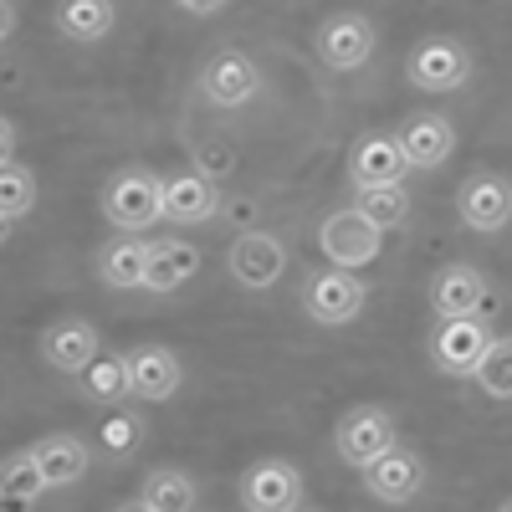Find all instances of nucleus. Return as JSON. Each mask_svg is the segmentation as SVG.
Returning <instances> with one entry per match:
<instances>
[{
	"instance_id": "f257e3e1",
	"label": "nucleus",
	"mask_w": 512,
	"mask_h": 512,
	"mask_svg": "<svg viewBox=\"0 0 512 512\" xmlns=\"http://www.w3.org/2000/svg\"><path fill=\"white\" fill-rule=\"evenodd\" d=\"M262 88H267L262 67H256V57L241 52V47H216V52L200 62V72H195L200 103L216 108V113H236V108L256 103V93H262Z\"/></svg>"
},
{
	"instance_id": "f03ea898",
	"label": "nucleus",
	"mask_w": 512,
	"mask_h": 512,
	"mask_svg": "<svg viewBox=\"0 0 512 512\" xmlns=\"http://www.w3.org/2000/svg\"><path fill=\"white\" fill-rule=\"evenodd\" d=\"M103 216L123 236H144L164 221V175L154 169H118L103 185Z\"/></svg>"
},
{
	"instance_id": "7ed1b4c3",
	"label": "nucleus",
	"mask_w": 512,
	"mask_h": 512,
	"mask_svg": "<svg viewBox=\"0 0 512 512\" xmlns=\"http://www.w3.org/2000/svg\"><path fill=\"white\" fill-rule=\"evenodd\" d=\"M390 446H400V420H395L390 405H354L333 425V451L349 466H359V472L369 461H379Z\"/></svg>"
},
{
	"instance_id": "20e7f679",
	"label": "nucleus",
	"mask_w": 512,
	"mask_h": 512,
	"mask_svg": "<svg viewBox=\"0 0 512 512\" xmlns=\"http://www.w3.org/2000/svg\"><path fill=\"white\" fill-rule=\"evenodd\" d=\"M318 246H323V256H328V267L359 272V267L379 262L384 231H379L369 216H359L354 205H338V210H328L323 226H318Z\"/></svg>"
},
{
	"instance_id": "39448f33",
	"label": "nucleus",
	"mask_w": 512,
	"mask_h": 512,
	"mask_svg": "<svg viewBox=\"0 0 512 512\" xmlns=\"http://www.w3.org/2000/svg\"><path fill=\"white\" fill-rule=\"evenodd\" d=\"M405 77L420 93H456L472 82V52L456 36H425L405 57Z\"/></svg>"
},
{
	"instance_id": "423d86ee",
	"label": "nucleus",
	"mask_w": 512,
	"mask_h": 512,
	"mask_svg": "<svg viewBox=\"0 0 512 512\" xmlns=\"http://www.w3.org/2000/svg\"><path fill=\"white\" fill-rule=\"evenodd\" d=\"M374 47H379V31H374V21L364 11H333L313 31V52H318V62L328 72H359V67H369Z\"/></svg>"
},
{
	"instance_id": "0eeeda50",
	"label": "nucleus",
	"mask_w": 512,
	"mask_h": 512,
	"mask_svg": "<svg viewBox=\"0 0 512 512\" xmlns=\"http://www.w3.org/2000/svg\"><path fill=\"white\" fill-rule=\"evenodd\" d=\"M492 344H497V333L487 328V318H436V328H431V364L441 374H451V379H472Z\"/></svg>"
},
{
	"instance_id": "6e6552de",
	"label": "nucleus",
	"mask_w": 512,
	"mask_h": 512,
	"mask_svg": "<svg viewBox=\"0 0 512 512\" xmlns=\"http://www.w3.org/2000/svg\"><path fill=\"white\" fill-rule=\"evenodd\" d=\"M369 303V287L359 282V272H344V267H323V272H308L303 282V313L323 328H338V323H354Z\"/></svg>"
},
{
	"instance_id": "1a4fd4ad",
	"label": "nucleus",
	"mask_w": 512,
	"mask_h": 512,
	"mask_svg": "<svg viewBox=\"0 0 512 512\" xmlns=\"http://www.w3.org/2000/svg\"><path fill=\"white\" fill-rule=\"evenodd\" d=\"M456 216L466 231L477 236H497L512 226V180L497 175V169H477L466 175L461 190H456Z\"/></svg>"
},
{
	"instance_id": "9d476101",
	"label": "nucleus",
	"mask_w": 512,
	"mask_h": 512,
	"mask_svg": "<svg viewBox=\"0 0 512 512\" xmlns=\"http://www.w3.org/2000/svg\"><path fill=\"white\" fill-rule=\"evenodd\" d=\"M241 507L246 512H303V472L282 456L251 461L241 472Z\"/></svg>"
},
{
	"instance_id": "9b49d317",
	"label": "nucleus",
	"mask_w": 512,
	"mask_h": 512,
	"mask_svg": "<svg viewBox=\"0 0 512 512\" xmlns=\"http://www.w3.org/2000/svg\"><path fill=\"white\" fill-rule=\"evenodd\" d=\"M364 492L384 507H405L425 492V456L415 446H390L379 461L364 466Z\"/></svg>"
},
{
	"instance_id": "f8f14e48",
	"label": "nucleus",
	"mask_w": 512,
	"mask_h": 512,
	"mask_svg": "<svg viewBox=\"0 0 512 512\" xmlns=\"http://www.w3.org/2000/svg\"><path fill=\"white\" fill-rule=\"evenodd\" d=\"M36 349H41V359H47L57 374H72V379H77L82 369L103 354V333H98V323H88V318H57V323L41 328Z\"/></svg>"
},
{
	"instance_id": "ddd939ff",
	"label": "nucleus",
	"mask_w": 512,
	"mask_h": 512,
	"mask_svg": "<svg viewBox=\"0 0 512 512\" xmlns=\"http://www.w3.org/2000/svg\"><path fill=\"white\" fill-rule=\"evenodd\" d=\"M231 277L246 287V292H267L277 287V277L287 272V246L272 236V231H246L231 241V256H226Z\"/></svg>"
},
{
	"instance_id": "4468645a",
	"label": "nucleus",
	"mask_w": 512,
	"mask_h": 512,
	"mask_svg": "<svg viewBox=\"0 0 512 512\" xmlns=\"http://www.w3.org/2000/svg\"><path fill=\"white\" fill-rule=\"evenodd\" d=\"M221 210V190L210 175L200 169H175V175H164V221L175 226H205L216 221Z\"/></svg>"
},
{
	"instance_id": "2eb2a0df",
	"label": "nucleus",
	"mask_w": 512,
	"mask_h": 512,
	"mask_svg": "<svg viewBox=\"0 0 512 512\" xmlns=\"http://www.w3.org/2000/svg\"><path fill=\"white\" fill-rule=\"evenodd\" d=\"M487 297H492L487 277L466 262H451L431 277V313L436 318H482Z\"/></svg>"
},
{
	"instance_id": "dca6fc26",
	"label": "nucleus",
	"mask_w": 512,
	"mask_h": 512,
	"mask_svg": "<svg viewBox=\"0 0 512 512\" xmlns=\"http://www.w3.org/2000/svg\"><path fill=\"white\" fill-rule=\"evenodd\" d=\"M405 175H410V159H405V149H400L395 134H364L349 149V180H354V190L405 185Z\"/></svg>"
},
{
	"instance_id": "f3484780",
	"label": "nucleus",
	"mask_w": 512,
	"mask_h": 512,
	"mask_svg": "<svg viewBox=\"0 0 512 512\" xmlns=\"http://www.w3.org/2000/svg\"><path fill=\"white\" fill-rule=\"evenodd\" d=\"M400 149L410 159V169H441L456 154V123L446 113H410L400 123Z\"/></svg>"
},
{
	"instance_id": "a211bd4d",
	"label": "nucleus",
	"mask_w": 512,
	"mask_h": 512,
	"mask_svg": "<svg viewBox=\"0 0 512 512\" xmlns=\"http://www.w3.org/2000/svg\"><path fill=\"white\" fill-rule=\"evenodd\" d=\"M149 256H154V241L144 236H113L98 246V282L113 287V292H134V287H149Z\"/></svg>"
},
{
	"instance_id": "6ab92c4d",
	"label": "nucleus",
	"mask_w": 512,
	"mask_h": 512,
	"mask_svg": "<svg viewBox=\"0 0 512 512\" xmlns=\"http://www.w3.org/2000/svg\"><path fill=\"white\" fill-rule=\"evenodd\" d=\"M128 364H134V400H144V405H164V400H175V395H180L185 364H180L175 349L144 344V349L128 354Z\"/></svg>"
},
{
	"instance_id": "aec40b11",
	"label": "nucleus",
	"mask_w": 512,
	"mask_h": 512,
	"mask_svg": "<svg viewBox=\"0 0 512 512\" xmlns=\"http://www.w3.org/2000/svg\"><path fill=\"white\" fill-rule=\"evenodd\" d=\"M31 456L41 461V472H47V482H52V487H72V482H82V477H88V466H93L88 441L72 436V431H52V436H41V441L31 446Z\"/></svg>"
},
{
	"instance_id": "412c9836",
	"label": "nucleus",
	"mask_w": 512,
	"mask_h": 512,
	"mask_svg": "<svg viewBox=\"0 0 512 512\" xmlns=\"http://www.w3.org/2000/svg\"><path fill=\"white\" fill-rule=\"evenodd\" d=\"M41 492H52V482L41 472V461L31 456V446L0 461V502H6L0 512H36Z\"/></svg>"
},
{
	"instance_id": "4be33fe9",
	"label": "nucleus",
	"mask_w": 512,
	"mask_h": 512,
	"mask_svg": "<svg viewBox=\"0 0 512 512\" xmlns=\"http://www.w3.org/2000/svg\"><path fill=\"white\" fill-rule=\"evenodd\" d=\"M57 31L67 41H77V47H93V41H103L113 26H118V0H57L52 11Z\"/></svg>"
},
{
	"instance_id": "5701e85b",
	"label": "nucleus",
	"mask_w": 512,
	"mask_h": 512,
	"mask_svg": "<svg viewBox=\"0 0 512 512\" xmlns=\"http://www.w3.org/2000/svg\"><path fill=\"white\" fill-rule=\"evenodd\" d=\"M195 272H200V251L185 236H159L154 241V256H149V292L154 297L180 292Z\"/></svg>"
},
{
	"instance_id": "b1692460",
	"label": "nucleus",
	"mask_w": 512,
	"mask_h": 512,
	"mask_svg": "<svg viewBox=\"0 0 512 512\" xmlns=\"http://www.w3.org/2000/svg\"><path fill=\"white\" fill-rule=\"evenodd\" d=\"M77 390L88 395L93 405H123L134 400V364H128V354H98L88 369L77 374Z\"/></svg>"
},
{
	"instance_id": "393cba45",
	"label": "nucleus",
	"mask_w": 512,
	"mask_h": 512,
	"mask_svg": "<svg viewBox=\"0 0 512 512\" xmlns=\"http://www.w3.org/2000/svg\"><path fill=\"white\" fill-rule=\"evenodd\" d=\"M139 502L149 512H195L200 487H195L190 472H180V466H154V472L139 482Z\"/></svg>"
},
{
	"instance_id": "a878e982",
	"label": "nucleus",
	"mask_w": 512,
	"mask_h": 512,
	"mask_svg": "<svg viewBox=\"0 0 512 512\" xmlns=\"http://www.w3.org/2000/svg\"><path fill=\"white\" fill-rule=\"evenodd\" d=\"M36 205V175L21 159H0V226L16 231Z\"/></svg>"
},
{
	"instance_id": "bb28decb",
	"label": "nucleus",
	"mask_w": 512,
	"mask_h": 512,
	"mask_svg": "<svg viewBox=\"0 0 512 512\" xmlns=\"http://www.w3.org/2000/svg\"><path fill=\"white\" fill-rule=\"evenodd\" d=\"M354 210L369 216L379 231H400L410 221V195L405 185H369V190H354Z\"/></svg>"
},
{
	"instance_id": "cd10ccee",
	"label": "nucleus",
	"mask_w": 512,
	"mask_h": 512,
	"mask_svg": "<svg viewBox=\"0 0 512 512\" xmlns=\"http://www.w3.org/2000/svg\"><path fill=\"white\" fill-rule=\"evenodd\" d=\"M139 446H144V420L134 410H113L108 420H98V451H103V461H113V466L134 461Z\"/></svg>"
},
{
	"instance_id": "c85d7f7f",
	"label": "nucleus",
	"mask_w": 512,
	"mask_h": 512,
	"mask_svg": "<svg viewBox=\"0 0 512 512\" xmlns=\"http://www.w3.org/2000/svg\"><path fill=\"white\" fill-rule=\"evenodd\" d=\"M482 384V395L487 400H512V338H497V344L487 349L482 369L472 374Z\"/></svg>"
},
{
	"instance_id": "c756f323",
	"label": "nucleus",
	"mask_w": 512,
	"mask_h": 512,
	"mask_svg": "<svg viewBox=\"0 0 512 512\" xmlns=\"http://www.w3.org/2000/svg\"><path fill=\"white\" fill-rule=\"evenodd\" d=\"M231 164H236V154H231L226 144H205V149L195 154V169H200V175H210V180L231 175Z\"/></svg>"
},
{
	"instance_id": "7c9ffc66",
	"label": "nucleus",
	"mask_w": 512,
	"mask_h": 512,
	"mask_svg": "<svg viewBox=\"0 0 512 512\" xmlns=\"http://www.w3.org/2000/svg\"><path fill=\"white\" fill-rule=\"evenodd\" d=\"M180 11H190V16H216V11H226L231 0H175Z\"/></svg>"
},
{
	"instance_id": "2f4dec72",
	"label": "nucleus",
	"mask_w": 512,
	"mask_h": 512,
	"mask_svg": "<svg viewBox=\"0 0 512 512\" xmlns=\"http://www.w3.org/2000/svg\"><path fill=\"white\" fill-rule=\"evenodd\" d=\"M113 512H149L144 502H123V507H113Z\"/></svg>"
},
{
	"instance_id": "473e14b6",
	"label": "nucleus",
	"mask_w": 512,
	"mask_h": 512,
	"mask_svg": "<svg viewBox=\"0 0 512 512\" xmlns=\"http://www.w3.org/2000/svg\"><path fill=\"white\" fill-rule=\"evenodd\" d=\"M497 512H512V497H507V502H502V507H497Z\"/></svg>"
}]
</instances>
